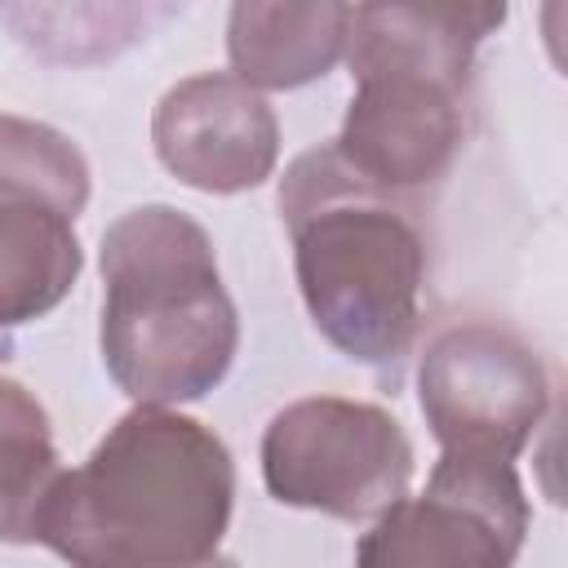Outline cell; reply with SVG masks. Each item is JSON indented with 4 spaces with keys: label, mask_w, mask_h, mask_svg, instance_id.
Masks as SVG:
<instances>
[{
    "label": "cell",
    "mask_w": 568,
    "mask_h": 568,
    "mask_svg": "<svg viewBox=\"0 0 568 568\" xmlns=\"http://www.w3.org/2000/svg\"><path fill=\"white\" fill-rule=\"evenodd\" d=\"M528 497L510 462L444 453L417 497L386 506L355 546V568H510Z\"/></svg>",
    "instance_id": "obj_6"
},
{
    "label": "cell",
    "mask_w": 568,
    "mask_h": 568,
    "mask_svg": "<svg viewBox=\"0 0 568 568\" xmlns=\"http://www.w3.org/2000/svg\"><path fill=\"white\" fill-rule=\"evenodd\" d=\"M501 18V4H351L355 98L337 155L395 195L439 182L466 142L475 49Z\"/></svg>",
    "instance_id": "obj_4"
},
{
    "label": "cell",
    "mask_w": 568,
    "mask_h": 568,
    "mask_svg": "<svg viewBox=\"0 0 568 568\" xmlns=\"http://www.w3.org/2000/svg\"><path fill=\"white\" fill-rule=\"evenodd\" d=\"M200 568H231L226 559H209V564H200Z\"/></svg>",
    "instance_id": "obj_14"
},
{
    "label": "cell",
    "mask_w": 568,
    "mask_h": 568,
    "mask_svg": "<svg viewBox=\"0 0 568 568\" xmlns=\"http://www.w3.org/2000/svg\"><path fill=\"white\" fill-rule=\"evenodd\" d=\"M151 142L178 182L209 195H235L271 178L280 124L271 102L231 71H200L160 98Z\"/></svg>",
    "instance_id": "obj_8"
},
{
    "label": "cell",
    "mask_w": 568,
    "mask_h": 568,
    "mask_svg": "<svg viewBox=\"0 0 568 568\" xmlns=\"http://www.w3.org/2000/svg\"><path fill=\"white\" fill-rule=\"evenodd\" d=\"M280 217L315 328L355 364H399L426 284V240L404 195L359 178L328 142L288 164Z\"/></svg>",
    "instance_id": "obj_2"
},
{
    "label": "cell",
    "mask_w": 568,
    "mask_h": 568,
    "mask_svg": "<svg viewBox=\"0 0 568 568\" xmlns=\"http://www.w3.org/2000/svg\"><path fill=\"white\" fill-rule=\"evenodd\" d=\"M62 470L49 413L22 382L0 377V541H36Z\"/></svg>",
    "instance_id": "obj_11"
},
{
    "label": "cell",
    "mask_w": 568,
    "mask_h": 568,
    "mask_svg": "<svg viewBox=\"0 0 568 568\" xmlns=\"http://www.w3.org/2000/svg\"><path fill=\"white\" fill-rule=\"evenodd\" d=\"M169 9L151 4H4L0 18L49 62H98L120 53Z\"/></svg>",
    "instance_id": "obj_13"
},
{
    "label": "cell",
    "mask_w": 568,
    "mask_h": 568,
    "mask_svg": "<svg viewBox=\"0 0 568 568\" xmlns=\"http://www.w3.org/2000/svg\"><path fill=\"white\" fill-rule=\"evenodd\" d=\"M262 479L280 506L364 524L408 497L413 444L377 404L306 395L271 417L262 435Z\"/></svg>",
    "instance_id": "obj_5"
},
{
    "label": "cell",
    "mask_w": 568,
    "mask_h": 568,
    "mask_svg": "<svg viewBox=\"0 0 568 568\" xmlns=\"http://www.w3.org/2000/svg\"><path fill=\"white\" fill-rule=\"evenodd\" d=\"M351 4H266L240 0L226 22L231 75L248 89H297L315 75H328L346 53Z\"/></svg>",
    "instance_id": "obj_9"
},
{
    "label": "cell",
    "mask_w": 568,
    "mask_h": 568,
    "mask_svg": "<svg viewBox=\"0 0 568 568\" xmlns=\"http://www.w3.org/2000/svg\"><path fill=\"white\" fill-rule=\"evenodd\" d=\"M240 346L235 302L209 231L169 204H142L102 235V359L115 386L169 408L209 395Z\"/></svg>",
    "instance_id": "obj_3"
},
{
    "label": "cell",
    "mask_w": 568,
    "mask_h": 568,
    "mask_svg": "<svg viewBox=\"0 0 568 568\" xmlns=\"http://www.w3.org/2000/svg\"><path fill=\"white\" fill-rule=\"evenodd\" d=\"M80 240L67 217L0 204V328L53 311L80 275Z\"/></svg>",
    "instance_id": "obj_10"
},
{
    "label": "cell",
    "mask_w": 568,
    "mask_h": 568,
    "mask_svg": "<svg viewBox=\"0 0 568 568\" xmlns=\"http://www.w3.org/2000/svg\"><path fill=\"white\" fill-rule=\"evenodd\" d=\"M422 417L444 453L515 462L550 404L541 355L493 320H462L430 337L417 364Z\"/></svg>",
    "instance_id": "obj_7"
},
{
    "label": "cell",
    "mask_w": 568,
    "mask_h": 568,
    "mask_svg": "<svg viewBox=\"0 0 568 568\" xmlns=\"http://www.w3.org/2000/svg\"><path fill=\"white\" fill-rule=\"evenodd\" d=\"M84 200L89 164L75 142L49 124L0 115V204H31L75 222Z\"/></svg>",
    "instance_id": "obj_12"
},
{
    "label": "cell",
    "mask_w": 568,
    "mask_h": 568,
    "mask_svg": "<svg viewBox=\"0 0 568 568\" xmlns=\"http://www.w3.org/2000/svg\"><path fill=\"white\" fill-rule=\"evenodd\" d=\"M235 462L195 417L138 404L62 470L36 541L67 568H200L217 559Z\"/></svg>",
    "instance_id": "obj_1"
}]
</instances>
